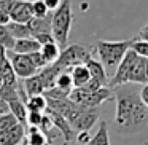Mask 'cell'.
Segmentation results:
<instances>
[{
	"instance_id": "obj_38",
	"label": "cell",
	"mask_w": 148,
	"mask_h": 145,
	"mask_svg": "<svg viewBox=\"0 0 148 145\" xmlns=\"http://www.w3.org/2000/svg\"><path fill=\"white\" fill-rule=\"evenodd\" d=\"M137 38L148 42V24H147V26H143V27L140 29V32H138V37H137Z\"/></svg>"
},
{
	"instance_id": "obj_41",
	"label": "cell",
	"mask_w": 148,
	"mask_h": 145,
	"mask_svg": "<svg viewBox=\"0 0 148 145\" xmlns=\"http://www.w3.org/2000/svg\"><path fill=\"white\" fill-rule=\"evenodd\" d=\"M2 81H3V78H2V64H0V86H2Z\"/></svg>"
},
{
	"instance_id": "obj_39",
	"label": "cell",
	"mask_w": 148,
	"mask_h": 145,
	"mask_svg": "<svg viewBox=\"0 0 148 145\" xmlns=\"http://www.w3.org/2000/svg\"><path fill=\"white\" fill-rule=\"evenodd\" d=\"M7 113H10V109H8V104L5 102V100L0 99V115H7Z\"/></svg>"
},
{
	"instance_id": "obj_31",
	"label": "cell",
	"mask_w": 148,
	"mask_h": 145,
	"mask_svg": "<svg viewBox=\"0 0 148 145\" xmlns=\"http://www.w3.org/2000/svg\"><path fill=\"white\" fill-rule=\"evenodd\" d=\"M29 56V59H30V62L34 64V67L37 69V70H42L43 67H46L48 65V62L43 59V56H42V53L40 51H37V53H30V54H27Z\"/></svg>"
},
{
	"instance_id": "obj_28",
	"label": "cell",
	"mask_w": 148,
	"mask_h": 145,
	"mask_svg": "<svg viewBox=\"0 0 148 145\" xmlns=\"http://www.w3.org/2000/svg\"><path fill=\"white\" fill-rule=\"evenodd\" d=\"M30 7H32V18L43 19V18H46L49 14L48 8L45 7V3H43L42 0H34L32 3H30Z\"/></svg>"
},
{
	"instance_id": "obj_14",
	"label": "cell",
	"mask_w": 148,
	"mask_h": 145,
	"mask_svg": "<svg viewBox=\"0 0 148 145\" xmlns=\"http://www.w3.org/2000/svg\"><path fill=\"white\" fill-rule=\"evenodd\" d=\"M59 72H62V70L56 64H48L46 67H43L42 70H38V74H37V75H38L40 80H42L45 91L54 88V80H56V77L59 75Z\"/></svg>"
},
{
	"instance_id": "obj_18",
	"label": "cell",
	"mask_w": 148,
	"mask_h": 145,
	"mask_svg": "<svg viewBox=\"0 0 148 145\" xmlns=\"http://www.w3.org/2000/svg\"><path fill=\"white\" fill-rule=\"evenodd\" d=\"M23 89L26 93L27 97L30 96H40V94L45 93V88H43V83L40 80L38 75H34V77H29L24 80L23 83Z\"/></svg>"
},
{
	"instance_id": "obj_32",
	"label": "cell",
	"mask_w": 148,
	"mask_h": 145,
	"mask_svg": "<svg viewBox=\"0 0 148 145\" xmlns=\"http://www.w3.org/2000/svg\"><path fill=\"white\" fill-rule=\"evenodd\" d=\"M32 38H35L37 42H38L40 46L48 45V43H56V42H54V37H53V34H40V35L32 37Z\"/></svg>"
},
{
	"instance_id": "obj_43",
	"label": "cell",
	"mask_w": 148,
	"mask_h": 145,
	"mask_svg": "<svg viewBox=\"0 0 148 145\" xmlns=\"http://www.w3.org/2000/svg\"><path fill=\"white\" fill-rule=\"evenodd\" d=\"M64 145H65V144H64Z\"/></svg>"
},
{
	"instance_id": "obj_17",
	"label": "cell",
	"mask_w": 148,
	"mask_h": 145,
	"mask_svg": "<svg viewBox=\"0 0 148 145\" xmlns=\"http://www.w3.org/2000/svg\"><path fill=\"white\" fill-rule=\"evenodd\" d=\"M69 74L72 77V81H73V88H81L91 80V75L88 72L86 65L84 64H80V65H75V67L69 69Z\"/></svg>"
},
{
	"instance_id": "obj_10",
	"label": "cell",
	"mask_w": 148,
	"mask_h": 145,
	"mask_svg": "<svg viewBox=\"0 0 148 145\" xmlns=\"http://www.w3.org/2000/svg\"><path fill=\"white\" fill-rule=\"evenodd\" d=\"M127 83L131 85H147L148 83V61L143 58L135 59L134 65L131 69V74H129V80Z\"/></svg>"
},
{
	"instance_id": "obj_35",
	"label": "cell",
	"mask_w": 148,
	"mask_h": 145,
	"mask_svg": "<svg viewBox=\"0 0 148 145\" xmlns=\"http://www.w3.org/2000/svg\"><path fill=\"white\" fill-rule=\"evenodd\" d=\"M43 3H45V7L48 8V11H54L56 8L61 5V2L62 0H42Z\"/></svg>"
},
{
	"instance_id": "obj_29",
	"label": "cell",
	"mask_w": 148,
	"mask_h": 145,
	"mask_svg": "<svg viewBox=\"0 0 148 145\" xmlns=\"http://www.w3.org/2000/svg\"><path fill=\"white\" fill-rule=\"evenodd\" d=\"M0 45L3 46L7 51L13 49V45H14L13 37L8 34V30H7V27H5V26H0Z\"/></svg>"
},
{
	"instance_id": "obj_8",
	"label": "cell",
	"mask_w": 148,
	"mask_h": 145,
	"mask_svg": "<svg viewBox=\"0 0 148 145\" xmlns=\"http://www.w3.org/2000/svg\"><path fill=\"white\" fill-rule=\"evenodd\" d=\"M45 115L48 116L49 121L53 123V126H54L59 131V134L62 135L64 144L69 145V142H70L72 139H75V131L72 129V126L69 124V121L59 112H56V110H53V109H48V107H46V110H45Z\"/></svg>"
},
{
	"instance_id": "obj_12",
	"label": "cell",
	"mask_w": 148,
	"mask_h": 145,
	"mask_svg": "<svg viewBox=\"0 0 148 145\" xmlns=\"http://www.w3.org/2000/svg\"><path fill=\"white\" fill-rule=\"evenodd\" d=\"M84 65H86V69H88V72H89V75H91L92 80L99 81L102 86H108V75H107L103 65L100 64L97 59H94V58L88 59Z\"/></svg>"
},
{
	"instance_id": "obj_30",
	"label": "cell",
	"mask_w": 148,
	"mask_h": 145,
	"mask_svg": "<svg viewBox=\"0 0 148 145\" xmlns=\"http://www.w3.org/2000/svg\"><path fill=\"white\" fill-rule=\"evenodd\" d=\"M45 113L40 112H27V120H26V126H32V128H40L43 121Z\"/></svg>"
},
{
	"instance_id": "obj_40",
	"label": "cell",
	"mask_w": 148,
	"mask_h": 145,
	"mask_svg": "<svg viewBox=\"0 0 148 145\" xmlns=\"http://www.w3.org/2000/svg\"><path fill=\"white\" fill-rule=\"evenodd\" d=\"M5 59H7V49H5L3 46L0 45V64H2Z\"/></svg>"
},
{
	"instance_id": "obj_2",
	"label": "cell",
	"mask_w": 148,
	"mask_h": 145,
	"mask_svg": "<svg viewBox=\"0 0 148 145\" xmlns=\"http://www.w3.org/2000/svg\"><path fill=\"white\" fill-rule=\"evenodd\" d=\"M134 42V38L127 40H119V42H108V40H97L96 45L92 46V51H96L97 61L103 65L107 75L110 74L108 80L112 78V75L115 74L118 64L121 62V59L124 58V54L131 49V45Z\"/></svg>"
},
{
	"instance_id": "obj_27",
	"label": "cell",
	"mask_w": 148,
	"mask_h": 145,
	"mask_svg": "<svg viewBox=\"0 0 148 145\" xmlns=\"http://www.w3.org/2000/svg\"><path fill=\"white\" fill-rule=\"evenodd\" d=\"M131 49L138 56V58H143L148 61V42L145 40H140V38H134L131 45Z\"/></svg>"
},
{
	"instance_id": "obj_24",
	"label": "cell",
	"mask_w": 148,
	"mask_h": 145,
	"mask_svg": "<svg viewBox=\"0 0 148 145\" xmlns=\"http://www.w3.org/2000/svg\"><path fill=\"white\" fill-rule=\"evenodd\" d=\"M88 145H110V137H108V128L105 121H100L97 132L91 137Z\"/></svg>"
},
{
	"instance_id": "obj_1",
	"label": "cell",
	"mask_w": 148,
	"mask_h": 145,
	"mask_svg": "<svg viewBox=\"0 0 148 145\" xmlns=\"http://www.w3.org/2000/svg\"><path fill=\"white\" fill-rule=\"evenodd\" d=\"M116 102L115 124L121 134H135L148 124V109L140 100L138 91L131 85L113 88Z\"/></svg>"
},
{
	"instance_id": "obj_20",
	"label": "cell",
	"mask_w": 148,
	"mask_h": 145,
	"mask_svg": "<svg viewBox=\"0 0 148 145\" xmlns=\"http://www.w3.org/2000/svg\"><path fill=\"white\" fill-rule=\"evenodd\" d=\"M54 88L65 94H70L72 89H73V81H72V77L67 70H62L59 72V75L56 77L54 80Z\"/></svg>"
},
{
	"instance_id": "obj_36",
	"label": "cell",
	"mask_w": 148,
	"mask_h": 145,
	"mask_svg": "<svg viewBox=\"0 0 148 145\" xmlns=\"http://www.w3.org/2000/svg\"><path fill=\"white\" fill-rule=\"evenodd\" d=\"M138 96H140V100L143 102V105L148 109V83H147V85H143V88L140 89Z\"/></svg>"
},
{
	"instance_id": "obj_13",
	"label": "cell",
	"mask_w": 148,
	"mask_h": 145,
	"mask_svg": "<svg viewBox=\"0 0 148 145\" xmlns=\"http://www.w3.org/2000/svg\"><path fill=\"white\" fill-rule=\"evenodd\" d=\"M26 137V126L16 124L0 137V145H21Z\"/></svg>"
},
{
	"instance_id": "obj_11",
	"label": "cell",
	"mask_w": 148,
	"mask_h": 145,
	"mask_svg": "<svg viewBox=\"0 0 148 145\" xmlns=\"http://www.w3.org/2000/svg\"><path fill=\"white\" fill-rule=\"evenodd\" d=\"M10 19L11 23L18 24H27L32 19V7L29 2H18L10 11Z\"/></svg>"
},
{
	"instance_id": "obj_16",
	"label": "cell",
	"mask_w": 148,
	"mask_h": 145,
	"mask_svg": "<svg viewBox=\"0 0 148 145\" xmlns=\"http://www.w3.org/2000/svg\"><path fill=\"white\" fill-rule=\"evenodd\" d=\"M11 51L18 53V54H30V53L40 51V45L32 37H29V38H21V40H14V45H13Z\"/></svg>"
},
{
	"instance_id": "obj_37",
	"label": "cell",
	"mask_w": 148,
	"mask_h": 145,
	"mask_svg": "<svg viewBox=\"0 0 148 145\" xmlns=\"http://www.w3.org/2000/svg\"><path fill=\"white\" fill-rule=\"evenodd\" d=\"M8 23H11V19H10V14L0 10V26H7Z\"/></svg>"
},
{
	"instance_id": "obj_33",
	"label": "cell",
	"mask_w": 148,
	"mask_h": 145,
	"mask_svg": "<svg viewBox=\"0 0 148 145\" xmlns=\"http://www.w3.org/2000/svg\"><path fill=\"white\" fill-rule=\"evenodd\" d=\"M75 140H77L80 145H88V144H89V140H91L89 131H80V132H77V134H75Z\"/></svg>"
},
{
	"instance_id": "obj_42",
	"label": "cell",
	"mask_w": 148,
	"mask_h": 145,
	"mask_svg": "<svg viewBox=\"0 0 148 145\" xmlns=\"http://www.w3.org/2000/svg\"><path fill=\"white\" fill-rule=\"evenodd\" d=\"M18 2H29V3H32L34 0H18Z\"/></svg>"
},
{
	"instance_id": "obj_23",
	"label": "cell",
	"mask_w": 148,
	"mask_h": 145,
	"mask_svg": "<svg viewBox=\"0 0 148 145\" xmlns=\"http://www.w3.org/2000/svg\"><path fill=\"white\" fill-rule=\"evenodd\" d=\"M40 53H42L43 59H45L48 64H54V62L59 59L61 48L58 46V43H48V45L40 46Z\"/></svg>"
},
{
	"instance_id": "obj_19",
	"label": "cell",
	"mask_w": 148,
	"mask_h": 145,
	"mask_svg": "<svg viewBox=\"0 0 148 145\" xmlns=\"http://www.w3.org/2000/svg\"><path fill=\"white\" fill-rule=\"evenodd\" d=\"M8 109H10V113L18 120V123L23 126H26V120H27V109H26V104L23 102L21 99L16 100H11L8 102Z\"/></svg>"
},
{
	"instance_id": "obj_34",
	"label": "cell",
	"mask_w": 148,
	"mask_h": 145,
	"mask_svg": "<svg viewBox=\"0 0 148 145\" xmlns=\"http://www.w3.org/2000/svg\"><path fill=\"white\" fill-rule=\"evenodd\" d=\"M18 3V0H0V10L10 14V11L13 10V7Z\"/></svg>"
},
{
	"instance_id": "obj_21",
	"label": "cell",
	"mask_w": 148,
	"mask_h": 145,
	"mask_svg": "<svg viewBox=\"0 0 148 145\" xmlns=\"http://www.w3.org/2000/svg\"><path fill=\"white\" fill-rule=\"evenodd\" d=\"M2 86H8V88H18V77L14 75L13 69H11L8 59H5L2 62Z\"/></svg>"
},
{
	"instance_id": "obj_5",
	"label": "cell",
	"mask_w": 148,
	"mask_h": 145,
	"mask_svg": "<svg viewBox=\"0 0 148 145\" xmlns=\"http://www.w3.org/2000/svg\"><path fill=\"white\" fill-rule=\"evenodd\" d=\"M69 99L72 102L78 104V105L88 107V109H97L99 105H102L105 100H113V94L110 91L108 86L100 88L97 91H92V93H88V91H83L81 88H73L72 93L69 94Z\"/></svg>"
},
{
	"instance_id": "obj_15",
	"label": "cell",
	"mask_w": 148,
	"mask_h": 145,
	"mask_svg": "<svg viewBox=\"0 0 148 145\" xmlns=\"http://www.w3.org/2000/svg\"><path fill=\"white\" fill-rule=\"evenodd\" d=\"M27 27L30 30V37L40 35V34H51V13L46 18H43V19L32 18L27 23Z\"/></svg>"
},
{
	"instance_id": "obj_9",
	"label": "cell",
	"mask_w": 148,
	"mask_h": 145,
	"mask_svg": "<svg viewBox=\"0 0 148 145\" xmlns=\"http://www.w3.org/2000/svg\"><path fill=\"white\" fill-rule=\"evenodd\" d=\"M99 116H100L99 109H88V107H84V109L81 110L80 116L77 118V121L72 124V129H73L75 132L89 131L94 126V123L99 120Z\"/></svg>"
},
{
	"instance_id": "obj_6",
	"label": "cell",
	"mask_w": 148,
	"mask_h": 145,
	"mask_svg": "<svg viewBox=\"0 0 148 145\" xmlns=\"http://www.w3.org/2000/svg\"><path fill=\"white\" fill-rule=\"evenodd\" d=\"M7 59H8L14 75H16L18 78L26 80V78L34 77V75L38 74V70L34 67V64L30 62V59L27 54H18V53H14L10 49V51H7Z\"/></svg>"
},
{
	"instance_id": "obj_7",
	"label": "cell",
	"mask_w": 148,
	"mask_h": 145,
	"mask_svg": "<svg viewBox=\"0 0 148 145\" xmlns=\"http://www.w3.org/2000/svg\"><path fill=\"white\" fill-rule=\"evenodd\" d=\"M137 54H135L132 49H129L124 54V58L121 59V62L118 64L115 74L112 75V78L108 80V88H116V86H123V85H127L129 80V74H131V69L134 65Z\"/></svg>"
},
{
	"instance_id": "obj_22",
	"label": "cell",
	"mask_w": 148,
	"mask_h": 145,
	"mask_svg": "<svg viewBox=\"0 0 148 145\" xmlns=\"http://www.w3.org/2000/svg\"><path fill=\"white\" fill-rule=\"evenodd\" d=\"M7 30L13 40H21V38H29L30 37V30L27 27V24H18V23H8L7 26Z\"/></svg>"
},
{
	"instance_id": "obj_26",
	"label": "cell",
	"mask_w": 148,
	"mask_h": 145,
	"mask_svg": "<svg viewBox=\"0 0 148 145\" xmlns=\"http://www.w3.org/2000/svg\"><path fill=\"white\" fill-rule=\"evenodd\" d=\"M16 124H19V123H18V120L14 118L11 113L0 115V137H2L5 132H8L10 129H13Z\"/></svg>"
},
{
	"instance_id": "obj_25",
	"label": "cell",
	"mask_w": 148,
	"mask_h": 145,
	"mask_svg": "<svg viewBox=\"0 0 148 145\" xmlns=\"http://www.w3.org/2000/svg\"><path fill=\"white\" fill-rule=\"evenodd\" d=\"M46 99L43 94H40V96H30L27 97L26 100V109L27 112H40V113H45L46 110Z\"/></svg>"
},
{
	"instance_id": "obj_3",
	"label": "cell",
	"mask_w": 148,
	"mask_h": 145,
	"mask_svg": "<svg viewBox=\"0 0 148 145\" xmlns=\"http://www.w3.org/2000/svg\"><path fill=\"white\" fill-rule=\"evenodd\" d=\"M73 24V13H72V2L62 0L61 5L51 13V34L59 48L64 49L69 43V35Z\"/></svg>"
},
{
	"instance_id": "obj_4",
	"label": "cell",
	"mask_w": 148,
	"mask_h": 145,
	"mask_svg": "<svg viewBox=\"0 0 148 145\" xmlns=\"http://www.w3.org/2000/svg\"><path fill=\"white\" fill-rule=\"evenodd\" d=\"M92 58V48H86L80 43H72L67 45L64 49H61L59 59L54 62L61 70H69L80 64H86L88 59Z\"/></svg>"
}]
</instances>
